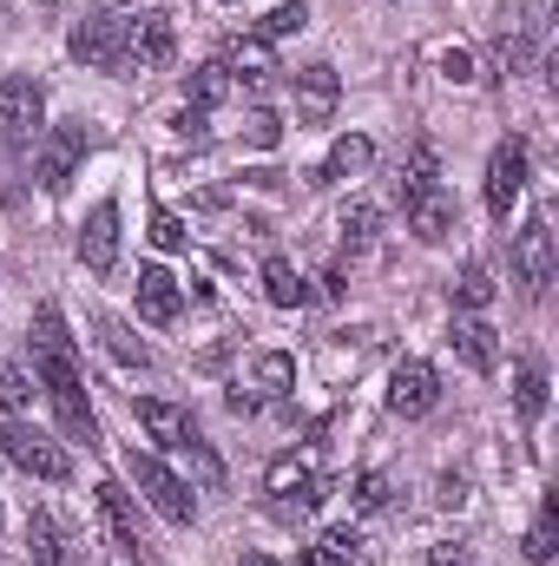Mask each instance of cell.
Segmentation results:
<instances>
[{"label": "cell", "mask_w": 559, "mask_h": 566, "mask_svg": "<svg viewBox=\"0 0 559 566\" xmlns=\"http://www.w3.org/2000/svg\"><path fill=\"white\" fill-rule=\"evenodd\" d=\"M428 566H467V547L461 541H441V547H428Z\"/></svg>", "instance_id": "cell-40"}, {"label": "cell", "mask_w": 559, "mask_h": 566, "mask_svg": "<svg viewBox=\"0 0 559 566\" xmlns=\"http://www.w3.org/2000/svg\"><path fill=\"white\" fill-rule=\"evenodd\" d=\"M178 310H184V290H178V277L165 271V264H145L139 271V316L145 323H178Z\"/></svg>", "instance_id": "cell-19"}, {"label": "cell", "mask_w": 559, "mask_h": 566, "mask_svg": "<svg viewBox=\"0 0 559 566\" xmlns=\"http://www.w3.org/2000/svg\"><path fill=\"white\" fill-rule=\"evenodd\" d=\"M224 66H231V80H244V86H271V73H277L271 40H257V33L231 40V46H224Z\"/></svg>", "instance_id": "cell-20"}, {"label": "cell", "mask_w": 559, "mask_h": 566, "mask_svg": "<svg viewBox=\"0 0 559 566\" xmlns=\"http://www.w3.org/2000/svg\"><path fill=\"white\" fill-rule=\"evenodd\" d=\"M336 231H342V251H349V258L369 251L376 231H382V205H376V198H349V205L336 211Z\"/></svg>", "instance_id": "cell-21"}, {"label": "cell", "mask_w": 559, "mask_h": 566, "mask_svg": "<svg viewBox=\"0 0 559 566\" xmlns=\"http://www.w3.org/2000/svg\"><path fill=\"white\" fill-rule=\"evenodd\" d=\"M336 93H342V86H336V66H323V60L303 66V73H296V119H303V126H323V119L336 113Z\"/></svg>", "instance_id": "cell-18"}, {"label": "cell", "mask_w": 559, "mask_h": 566, "mask_svg": "<svg viewBox=\"0 0 559 566\" xmlns=\"http://www.w3.org/2000/svg\"><path fill=\"white\" fill-rule=\"evenodd\" d=\"M441 80H447V86H474V80H481V73H474V53H467V46H447V53H441Z\"/></svg>", "instance_id": "cell-36"}, {"label": "cell", "mask_w": 559, "mask_h": 566, "mask_svg": "<svg viewBox=\"0 0 559 566\" xmlns=\"http://www.w3.org/2000/svg\"><path fill=\"white\" fill-rule=\"evenodd\" d=\"M514 271L527 283V296H540L553 283V231H547V218H527L514 231Z\"/></svg>", "instance_id": "cell-12"}, {"label": "cell", "mask_w": 559, "mask_h": 566, "mask_svg": "<svg viewBox=\"0 0 559 566\" xmlns=\"http://www.w3.org/2000/svg\"><path fill=\"white\" fill-rule=\"evenodd\" d=\"M244 145H257V151H277V145H283V119L271 113V106L244 113Z\"/></svg>", "instance_id": "cell-31"}, {"label": "cell", "mask_w": 559, "mask_h": 566, "mask_svg": "<svg viewBox=\"0 0 559 566\" xmlns=\"http://www.w3.org/2000/svg\"><path fill=\"white\" fill-rule=\"evenodd\" d=\"M434 402H441V376L409 356V363H395L389 369V409L402 416V422H421V416H434Z\"/></svg>", "instance_id": "cell-9"}, {"label": "cell", "mask_w": 559, "mask_h": 566, "mask_svg": "<svg viewBox=\"0 0 559 566\" xmlns=\"http://www.w3.org/2000/svg\"><path fill=\"white\" fill-rule=\"evenodd\" d=\"M145 238H151L158 251H184V244H191V231H184V218H178V211H165V205L151 211V231H145Z\"/></svg>", "instance_id": "cell-32"}, {"label": "cell", "mask_w": 559, "mask_h": 566, "mask_svg": "<svg viewBox=\"0 0 559 566\" xmlns=\"http://www.w3.org/2000/svg\"><path fill=\"white\" fill-rule=\"evenodd\" d=\"M27 336H33V369H40V389L53 396L60 428H66L73 441L99 448V422H93V409H86V376H80V356H73V336H66L60 303H40L33 323H27Z\"/></svg>", "instance_id": "cell-1"}, {"label": "cell", "mask_w": 559, "mask_h": 566, "mask_svg": "<svg viewBox=\"0 0 559 566\" xmlns=\"http://www.w3.org/2000/svg\"><path fill=\"white\" fill-rule=\"evenodd\" d=\"M171 133L184 145H211V113H204V106H178V113H171Z\"/></svg>", "instance_id": "cell-34"}, {"label": "cell", "mask_w": 559, "mask_h": 566, "mask_svg": "<svg viewBox=\"0 0 559 566\" xmlns=\"http://www.w3.org/2000/svg\"><path fill=\"white\" fill-rule=\"evenodd\" d=\"M80 264H86L93 277H113V271H119V205H113V198H99V205L80 218Z\"/></svg>", "instance_id": "cell-7"}, {"label": "cell", "mask_w": 559, "mask_h": 566, "mask_svg": "<svg viewBox=\"0 0 559 566\" xmlns=\"http://www.w3.org/2000/svg\"><path fill=\"white\" fill-rule=\"evenodd\" d=\"M244 566H277V560H271V554H251V560H244Z\"/></svg>", "instance_id": "cell-42"}, {"label": "cell", "mask_w": 559, "mask_h": 566, "mask_svg": "<svg viewBox=\"0 0 559 566\" xmlns=\"http://www.w3.org/2000/svg\"><path fill=\"white\" fill-rule=\"evenodd\" d=\"M126 474L139 481V494L165 514V521H171V527H191V521H198V494H191V481H184V474H171L158 454H139V448H133V454H126Z\"/></svg>", "instance_id": "cell-2"}, {"label": "cell", "mask_w": 559, "mask_h": 566, "mask_svg": "<svg viewBox=\"0 0 559 566\" xmlns=\"http://www.w3.org/2000/svg\"><path fill=\"white\" fill-rule=\"evenodd\" d=\"M447 296H454V310H461V316H474V310H487V303L500 296V283H494V271L474 258V264H461V271H454Z\"/></svg>", "instance_id": "cell-22"}, {"label": "cell", "mask_w": 559, "mask_h": 566, "mask_svg": "<svg viewBox=\"0 0 559 566\" xmlns=\"http://www.w3.org/2000/svg\"><path fill=\"white\" fill-rule=\"evenodd\" d=\"M66 53L80 60V66H93V73H126V53H119V20H80L73 27V40H66Z\"/></svg>", "instance_id": "cell-13"}, {"label": "cell", "mask_w": 559, "mask_h": 566, "mask_svg": "<svg viewBox=\"0 0 559 566\" xmlns=\"http://www.w3.org/2000/svg\"><path fill=\"white\" fill-rule=\"evenodd\" d=\"M309 481H316V474H309V461H303V454H283V461H271V474H264V488H271V494H303V488H309Z\"/></svg>", "instance_id": "cell-29"}, {"label": "cell", "mask_w": 559, "mask_h": 566, "mask_svg": "<svg viewBox=\"0 0 559 566\" xmlns=\"http://www.w3.org/2000/svg\"><path fill=\"white\" fill-rule=\"evenodd\" d=\"M224 7H231V0H224Z\"/></svg>", "instance_id": "cell-43"}, {"label": "cell", "mask_w": 559, "mask_h": 566, "mask_svg": "<svg viewBox=\"0 0 559 566\" xmlns=\"http://www.w3.org/2000/svg\"><path fill=\"white\" fill-rule=\"evenodd\" d=\"M447 349H454L474 376H494V363H500L494 323H481V316H454V323H447Z\"/></svg>", "instance_id": "cell-15"}, {"label": "cell", "mask_w": 559, "mask_h": 566, "mask_svg": "<svg viewBox=\"0 0 559 566\" xmlns=\"http://www.w3.org/2000/svg\"><path fill=\"white\" fill-rule=\"evenodd\" d=\"M349 501H356L362 514H382V507H389V474L362 468V474H356V488H349Z\"/></svg>", "instance_id": "cell-33"}, {"label": "cell", "mask_w": 559, "mask_h": 566, "mask_svg": "<svg viewBox=\"0 0 559 566\" xmlns=\"http://www.w3.org/2000/svg\"><path fill=\"white\" fill-rule=\"evenodd\" d=\"M93 501H99V521H106V534L119 541V554H145V534H139V514H133V494H126V481H99L93 488Z\"/></svg>", "instance_id": "cell-14"}, {"label": "cell", "mask_w": 559, "mask_h": 566, "mask_svg": "<svg viewBox=\"0 0 559 566\" xmlns=\"http://www.w3.org/2000/svg\"><path fill=\"white\" fill-rule=\"evenodd\" d=\"M264 296H271L277 310H303V303H309V277H303L289 258H271V264H264Z\"/></svg>", "instance_id": "cell-25"}, {"label": "cell", "mask_w": 559, "mask_h": 566, "mask_svg": "<svg viewBox=\"0 0 559 566\" xmlns=\"http://www.w3.org/2000/svg\"><path fill=\"white\" fill-rule=\"evenodd\" d=\"M376 165V139H362V133H342V139L329 145V158L309 171V185H349V178H362Z\"/></svg>", "instance_id": "cell-16"}, {"label": "cell", "mask_w": 559, "mask_h": 566, "mask_svg": "<svg viewBox=\"0 0 559 566\" xmlns=\"http://www.w3.org/2000/svg\"><path fill=\"white\" fill-rule=\"evenodd\" d=\"M559 554V501L553 494H547V501H540V521H534V527H527V560H553Z\"/></svg>", "instance_id": "cell-28"}, {"label": "cell", "mask_w": 559, "mask_h": 566, "mask_svg": "<svg viewBox=\"0 0 559 566\" xmlns=\"http://www.w3.org/2000/svg\"><path fill=\"white\" fill-rule=\"evenodd\" d=\"M119 53H126V66H139V73L171 66V53H178V27H171V13L145 7V13H133V20H119Z\"/></svg>", "instance_id": "cell-4"}, {"label": "cell", "mask_w": 559, "mask_h": 566, "mask_svg": "<svg viewBox=\"0 0 559 566\" xmlns=\"http://www.w3.org/2000/svg\"><path fill=\"white\" fill-rule=\"evenodd\" d=\"M296 566H342V560H336L329 547H309V554H303V560H296Z\"/></svg>", "instance_id": "cell-41"}, {"label": "cell", "mask_w": 559, "mask_h": 566, "mask_svg": "<svg viewBox=\"0 0 559 566\" xmlns=\"http://www.w3.org/2000/svg\"><path fill=\"white\" fill-rule=\"evenodd\" d=\"M316 547H329V554H336L342 566H356V554H362V534H356V527H329Z\"/></svg>", "instance_id": "cell-37"}, {"label": "cell", "mask_w": 559, "mask_h": 566, "mask_svg": "<svg viewBox=\"0 0 559 566\" xmlns=\"http://www.w3.org/2000/svg\"><path fill=\"white\" fill-rule=\"evenodd\" d=\"M27 402H33V382L0 356V409H27Z\"/></svg>", "instance_id": "cell-35"}, {"label": "cell", "mask_w": 559, "mask_h": 566, "mask_svg": "<svg viewBox=\"0 0 559 566\" xmlns=\"http://www.w3.org/2000/svg\"><path fill=\"white\" fill-rule=\"evenodd\" d=\"M224 409H231V416H257V409H264V396H257V389H244V382H231Z\"/></svg>", "instance_id": "cell-38"}, {"label": "cell", "mask_w": 559, "mask_h": 566, "mask_svg": "<svg viewBox=\"0 0 559 566\" xmlns=\"http://www.w3.org/2000/svg\"><path fill=\"white\" fill-rule=\"evenodd\" d=\"M139 422H145V434H151L158 448H171V454H184V448L198 441V422H191L178 402H158V396H145L139 402Z\"/></svg>", "instance_id": "cell-17"}, {"label": "cell", "mask_w": 559, "mask_h": 566, "mask_svg": "<svg viewBox=\"0 0 559 566\" xmlns=\"http://www.w3.org/2000/svg\"><path fill=\"white\" fill-rule=\"evenodd\" d=\"M303 27H309V7L303 0H283V7H271L257 20V40H283V33H303Z\"/></svg>", "instance_id": "cell-30"}, {"label": "cell", "mask_w": 559, "mask_h": 566, "mask_svg": "<svg viewBox=\"0 0 559 566\" xmlns=\"http://www.w3.org/2000/svg\"><path fill=\"white\" fill-rule=\"evenodd\" d=\"M46 126V86L27 73L0 80V139L7 145H33V133Z\"/></svg>", "instance_id": "cell-5"}, {"label": "cell", "mask_w": 559, "mask_h": 566, "mask_svg": "<svg viewBox=\"0 0 559 566\" xmlns=\"http://www.w3.org/2000/svg\"><path fill=\"white\" fill-rule=\"evenodd\" d=\"M514 409H520V422H540V416H547V369H540V363H520V376H514Z\"/></svg>", "instance_id": "cell-27"}, {"label": "cell", "mask_w": 559, "mask_h": 566, "mask_svg": "<svg viewBox=\"0 0 559 566\" xmlns=\"http://www.w3.org/2000/svg\"><path fill=\"white\" fill-rule=\"evenodd\" d=\"M86 151H93V133H86L80 119H66V126H53V133L40 139V185H46V191H66Z\"/></svg>", "instance_id": "cell-8"}, {"label": "cell", "mask_w": 559, "mask_h": 566, "mask_svg": "<svg viewBox=\"0 0 559 566\" xmlns=\"http://www.w3.org/2000/svg\"><path fill=\"white\" fill-rule=\"evenodd\" d=\"M238 93V80H231V66L224 60H211V66H198V73H184V106H224Z\"/></svg>", "instance_id": "cell-23"}, {"label": "cell", "mask_w": 559, "mask_h": 566, "mask_svg": "<svg viewBox=\"0 0 559 566\" xmlns=\"http://www.w3.org/2000/svg\"><path fill=\"white\" fill-rule=\"evenodd\" d=\"M434 501H441V507H461V501H467V474H441V481H434Z\"/></svg>", "instance_id": "cell-39"}, {"label": "cell", "mask_w": 559, "mask_h": 566, "mask_svg": "<svg viewBox=\"0 0 559 566\" xmlns=\"http://www.w3.org/2000/svg\"><path fill=\"white\" fill-rule=\"evenodd\" d=\"M27 554H33V566H86V541L53 507H33L27 514Z\"/></svg>", "instance_id": "cell-6"}, {"label": "cell", "mask_w": 559, "mask_h": 566, "mask_svg": "<svg viewBox=\"0 0 559 566\" xmlns=\"http://www.w3.org/2000/svg\"><path fill=\"white\" fill-rule=\"evenodd\" d=\"M99 336H106V349H113L126 369H151V349L133 336V323H126V316H99Z\"/></svg>", "instance_id": "cell-26"}, {"label": "cell", "mask_w": 559, "mask_h": 566, "mask_svg": "<svg viewBox=\"0 0 559 566\" xmlns=\"http://www.w3.org/2000/svg\"><path fill=\"white\" fill-rule=\"evenodd\" d=\"M244 389H257V396H289V389H296V356H283V349H257Z\"/></svg>", "instance_id": "cell-24"}, {"label": "cell", "mask_w": 559, "mask_h": 566, "mask_svg": "<svg viewBox=\"0 0 559 566\" xmlns=\"http://www.w3.org/2000/svg\"><path fill=\"white\" fill-rule=\"evenodd\" d=\"M402 211H409V231L421 244H447V231L461 224V205L441 191V185H421V191H402Z\"/></svg>", "instance_id": "cell-11"}, {"label": "cell", "mask_w": 559, "mask_h": 566, "mask_svg": "<svg viewBox=\"0 0 559 566\" xmlns=\"http://www.w3.org/2000/svg\"><path fill=\"white\" fill-rule=\"evenodd\" d=\"M0 454L20 468V474H33V481H73V454L53 441V434H40L33 422H7L0 428Z\"/></svg>", "instance_id": "cell-3"}, {"label": "cell", "mask_w": 559, "mask_h": 566, "mask_svg": "<svg viewBox=\"0 0 559 566\" xmlns=\"http://www.w3.org/2000/svg\"><path fill=\"white\" fill-rule=\"evenodd\" d=\"M520 191H527V145L500 139L494 145V158H487V211L507 224V211L520 205Z\"/></svg>", "instance_id": "cell-10"}]
</instances>
